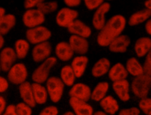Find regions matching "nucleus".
<instances>
[{
	"mask_svg": "<svg viewBox=\"0 0 151 115\" xmlns=\"http://www.w3.org/2000/svg\"><path fill=\"white\" fill-rule=\"evenodd\" d=\"M17 59V57L13 48L4 47L0 51V65L2 71L7 73L15 63Z\"/></svg>",
	"mask_w": 151,
	"mask_h": 115,
	"instance_id": "12",
	"label": "nucleus"
},
{
	"mask_svg": "<svg viewBox=\"0 0 151 115\" xmlns=\"http://www.w3.org/2000/svg\"><path fill=\"white\" fill-rule=\"evenodd\" d=\"M15 106L16 112L18 115H32V107L24 102H19Z\"/></svg>",
	"mask_w": 151,
	"mask_h": 115,
	"instance_id": "34",
	"label": "nucleus"
},
{
	"mask_svg": "<svg viewBox=\"0 0 151 115\" xmlns=\"http://www.w3.org/2000/svg\"><path fill=\"white\" fill-rule=\"evenodd\" d=\"M143 66L144 73L151 75V50L145 56Z\"/></svg>",
	"mask_w": 151,
	"mask_h": 115,
	"instance_id": "38",
	"label": "nucleus"
},
{
	"mask_svg": "<svg viewBox=\"0 0 151 115\" xmlns=\"http://www.w3.org/2000/svg\"><path fill=\"white\" fill-rule=\"evenodd\" d=\"M9 88V81L7 78L0 75V94L5 92Z\"/></svg>",
	"mask_w": 151,
	"mask_h": 115,
	"instance_id": "40",
	"label": "nucleus"
},
{
	"mask_svg": "<svg viewBox=\"0 0 151 115\" xmlns=\"http://www.w3.org/2000/svg\"><path fill=\"white\" fill-rule=\"evenodd\" d=\"M18 90L23 102L27 103L32 108L35 107L36 103L34 98L32 83L28 81L24 82L19 85Z\"/></svg>",
	"mask_w": 151,
	"mask_h": 115,
	"instance_id": "21",
	"label": "nucleus"
},
{
	"mask_svg": "<svg viewBox=\"0 0 151 115\" xmlns=\"http://www.w3.org/2000/svg\"><path fill=\"white\" fill-rule=\"evenodd\" d=\"M65 85L60 77L51 76L45 81L48 97L54 103L59 102L63 95Z\"/></svg>",
	"mask_w": 151,
	"mask_h": 115,
	"instance_id": "4",
	"label": "nucleus"
},
{
	"mask_svg": "<svg viewBox=\"0 0 151 115\" xmlns=\"http://www.w3.org/2000/svg\"><path fill=\"white\" fill-rule=\"evenodd\" d=\"M58 109L53 105L48 106L43 108L39 113V115H58Z\"/></svg>",
	"mask_w": 151,
	"mask_h": 115,
	"instance_id": "36",
	"label": "nucleus"
},
{
	"mask_svg": "<svg viewBox=\"0 0 151 115\" xmlns=\"http://www.w3.org/2000/svg\"><path fill=\"white\" fill-rule=\"evenodd\" d=\"M5 14H6L5 9L2 6H0V23H1L3 17L5 15Z\"/></svg>",
	"mask_w": 151,
	"mask_h": 115,
	"instance_id": "45",
	"label": "nucleus"
},
{
	"mask_svg": "<svg viewBox=\"0 0 151 115\" xmlns=\"http://www.w3.org/2000/svg\"><path fill=\"white\" fill-rule=\"evenodd\" d=\"M125 67L128 74L133 77H136L144 73L143 65L134 57H131L127 60Z\"/></svg>",
	"mask_w": 151,
	"mask_h": 115,
	"instance_id": "27",
	"label": "nucleus"
},
{
	"mask_svg": "<svg viewBox=\"0 0 151 115\" xmlns=\"http://www.w3.org/2000/svg\"><path fill=\"white\" fill-rule=\"evenodd\" d=\"M32 88L33 96L36 104L42 105L45 104L48 98V93L45 86L42 84L38 83H32Z\"/></svg>",
	"mask_w": 151,
	"mask_h": 115,
	"instance_id": "26",
	"label": "nucleus"
},
{
	"mask_svg": "<svg viewBox=\"0 0 151 115\" xmlns=\"http://www.w3.org/2000/svg\"><path fill=\"white\" fill-rule=\"evenodd\" d=\"M45 21V15L37 8L26 9L22 14V21L28 28L42 25Z\"/></svg>",
	"mask_w": 151,
	"mask_h": 115,
	"instance_id": "7",
	"label": "nucleus"
},
{
	"mask_svg": "<svg viewBox=\"0 0 151 115\" xmlns=\"http://www.w3.org/2000/svg\"><path fill=\"white\" fill-rule=\"evenodd\" d=\"M51 36V31L42 25L28 28L25 32L26 40L34 45L48 41Z\"/></svg>",
	"mask_w": 151,
	"mask_h": 115,
	"instance_id": "5",
	"label": "nucleus"
},
{
	"mask_svg": "<svg viewBox=\"0 0 151 115\" xmlns=\"http://www.w3.org/2000/svg\"><path fill=\"white\" fill-rule=\"evenodd\" d=\"M36 8H37L42 13L45 15L55 12L58 8V4L55 1H43L40 3Z\"/></svg>",
	"mask_w": 151,
	"mask_h": 115,
	"instance_id": "32",
	"label": "nucleus"
},
{
	"mask_svg": "<svg viewBox=\"0 0 151 115\" xmlns=\"http://www.w3.org/2000/svg\"><path fill=\"white\" fill-rule=\"evenodd\" d=\"M13 48L17 59L23 60L25 58L29 52L30 43L26 39L19 38L15 41Z\"/></svg>",
	"mask_w": 151,
	"mask_h": 115,
	"instance_id": "29",
	"label": "nucleus"
},
{
	"mask_svg": "<svg viewBox=\"0 0 151 115\" xmlns=\"http://www.w3.org/2000/svg\"><path fill=\"white\" fill-rule=\"evenodd\" d=\"M69 104L76 115H93V107L88 101L80 100L74 97H70Z\"/></svg>",
	"mask_w": 151,
	"mask_h": 115,
	"instance_id": "14",
	"label": "nucleus"
},
{
	"mask_svg": "<svg viewBox=\"0 0 151 115\" xmlns=\"http://www.w3.org/2000/svg\"><path fill=\"white\" fill-rule=\"evenodd\" d=\"M78 12L73 8L65 6L58 11L55 15L57 25L67 28L78 17Z\"/></svg>",
	"mask_w": 151,
	"mask_h": 115,
	"instance_id": "8",
	"label": "nucleus"
},
{
	"mask_svg": "<svg viewBox=\"0 0 151 115\" xmlns=\"http://www.w3.org/2000/svg\"><path fill=\"white\" fill-rule=\"evenodd\" d=\"M2 115H18L16 112L15 106L12 104L8 105Z\"/></svg>",
	"mask_w": 151,
	"mask_h": 115,
	"instance_id": "42",
	"label": "nucleus"
},
{
	"mask_svg": "<svg viewBox=\"0 0 151 115\" xmlns=\"http://www.w3.org/2000/svg\"><path fill=\"white\" fill-rule=\"evenodd\" d=\"M71 67L77 78H81L84 74L88 64V58L86 55H77L71 59Z\"/></svg>",
	"mask_w": 151,
	"mask_h": 115,
	"instance_id": "19",
	"label": "nucleus"
},
{
	"mask_svg": "<svg viewBox=\"0 0 151 115\" xmlns=\"http://www.w3.org/2000/svg\"><path fill=\"white\" fill-rule=\"evenodd\" d=\"M145 29L146 33L151 36V17L145 22Z\"/></svg>",
	"mask_w": 151,
	"mask_h": 115,
	"instance_id": "44",
	"label": "nucleus"
},
{
	"mask_svg": "<svg viewBox=\"0 0 151 115\" xmlns=\"http://www.w3.org/2000/svg\"><path fill=\"white\" fill-rule=\"evenodd\" d=\"M68 43L74 54L77 55H86L89 50V42L87 38L71 35L68 39Z\"/></svg>",
	"mask_w": 151,
	"mask_h": 115,
	"instance_id": "15",
	"label": "nucleus"
},
{
	"mask_svg": "<svg viewBox=\"0 0 151 115\" xmlns=\"http://www.w3.org/2000/svg\"><path fill=\"white\" fill-rule=\"evenodd\" d=\"M151 50V38L141 37L136 40L134 45V51L138 58L145 57Z\"/></svg>",
	"mask_w": 151,
	"mask_h": 115,
	"instance_id": "23",
	"label": "nucleus"
},
{
	"mask_svg": "<svg viewBox=\"0 0 151 115\" xmlns=\"http://www.w3.org/2000/svg\"><path fill=\"white\" fill-rule=\"evenodd\" d=\"M107 74L109 80L112 82L127 79L129 75L125 65L120 62L111 66Z\"/></svg>",
	"mask_w": 151,
	"mask_h": 115,
	"instance_id": "24",
	"label": "nucleus"
},
{
	"mask_svg": "<svg viewBox=\"0 0 151 115\" xmlns=\"http://www.w3.org/2000/svg\"><path fill=\"white\" fill-rule=\"evenodd\" d=\"M17 18L12 14H5L0 23V33L4 36L8 34L15 26Z\"/></svg>",
	"mask_w": 151,
	"mask_h": 115,
	"instance_id": "31",
	"label": "nucleus"
},
{
	"mask_svg": "<svg viewBox=\"0 0 151 115\" xmlns=\"http://www.w3.org/2000/svg\"><path fill=\"white\" fill-rule=\"evenodd\" d=\"M45 0H24V6L25 9L36 8Z\"/></svg>",
	"mask_w": 151,
	"mask_h": 115,
	"instance_id": "39",
	"label": "nucleus"
},
{
	"mask_svg": "<svg viewBox=\"0 0 151 115\" xmlns=\"http://www.w3.org/2000/svg\"><path fill=\"white\" fill-rule=\"evenodd\" d=\"M6 106V101L5 98L3 96H0V115H2Z\"/></svg>",
	"mask_w": 151,
	"mask_h": 115,
	"instance_id": "43",
	"label": "nucleus"
},
{
	"mask_svg": "<svg viewBox=\"0 0 151 115\" xmlns=\"http://www.w3.org/2000/svg\"><path fill=\"white\" fill-rule=\"evenodd\" d=\"M111 67V63L109 58L101 57L93 65L91 74L94 78H100L107 74Z\"/></svg>",
	"mask_w": 151,
	"mask_h": 115,
	"instance_id": "20",
	"label": "nucleus"
},
{
	"mask_svg": "<svg viewBox=\"0 0 151 115\" xmlns=\"http://www.w3.org/2000/svg\"><path fill=\"white\" fill-rule=\"evenodd\" d=\"M5 44V39L4 35L0 33V50L4 48Z\"/></svg>",
	"mask_w": 151,
	"mask_h": 115,
	"instance_id": "46",
	"label": "nucleus"
},
{
	"mask_svg": "<svg viewBox=\"0 0 151 115\" xmlns=\"http://www.w3.org/2000/svg\"><path fill=\"white\" fill-rule=\"evenodd\" d=\"M151 17V10L143 8L133 13L127 20V24L130 27L137 26L146 22Z\"/></svg>",
	"mask_w": 151,
	"mask_h": 115,
	"instance_id": "22",
	"label": "nucleus"
},
{
	"mask_svg": "<svg viewBox=\"0 0 151 115\" xmlns=\"http://www.w3.org/2000/svg\"><path fill=\"white\" fill-rule=\"evenodd\" d=\"M60 78L64 85L67 87H71L77 78L70 65H65L62 67L60 70Z\"/></svg>",
	"mask_w": 151,
	"mask_h": 115,
	"instance_id": "30",
	"label": "nucleus"
},
{
	"mask_svg": "<svg viewBox=\"0 0 151 115\" xmlns=\"http://www.w3.org/2000/svg\"><path fill=\"white\" fill-rule=\"evenodd\" d=\"M93 115H108V114L105 113L104 111L98 110V111H96L94 112Z\"/></svg>",
	"mask_w": 151,
	"mask_h": 115,
	"instance_id": "48",
	"label": "nucleus"
},
{
	"mask_svg": "<svg viewBox=\"0 0 151 115\" xmlns=\"http://www.w3.org/2000/svg\"><path fill=\"white\" fill-rule=\"evenodd\" d=\"M54 51L55 57L64 62L71 60L74 54L68 42L67 41H60L58 42L55 47Z\"/></svg>",
	"mask_w": 151,
	"mask_h": 115,
	"instance_id": "18",
	"label": "nucleus"
},
{
	"mask_svg": "<svg viewBox=\"0 0 151 115\" xmlns=\"http://www.w3.org/2000/svg\"><path fill=\"white\" fill-rule=\"evenodd\" d=\"M1 71H2V69H1V65H0V73H1Z\"/></svg>",
	"mask_w": 151,
	"mask_h": 115,
	"instance_id": "50",
	"label": "nucleus"
},
{
	"mask_svg": "<svg viewBox=\"0 0 151 115\" xmlns=\"http://www.w3.org/2000/svg\"><path fill=\"white\" fill-rule=\"evenodd\" d=\"M67 31L71 35L82 37L86 38H89L91 34V28L85 22L79 19H76L67 28Z\"/></svg>",
	"mask_w": 151,
	"mask_h": 115,
	"instance_id": "17",
	"label": "nucleus"
},
{
	"mask_svg": "<svg viewBox=\"0 0 151 115\" xmlns=\"http://www.w3.org/2000/svg\"><path fill=\"white\" fill-rule=\"evenodd\" d=\"M139 109L146 115H151V98L146 97L140 98L138 103Z\"/></svg>",
	"mask_w": 151,
	"mask_h": 115,
	"instance_id": "33",
	"label": "nucleus"
},
{
	"mask_svg": "<svg viewBox=\"0 0 151 115\" xmlns=\"http://www.w3.org/2000/svg\"><path fill=\"white\" fill-rule=\"evenodd\" d=\"M151 89V75L143 73L134 77L130 84V90L139 98L147 97Z\"/></svg>",
	"mask_w": 151,
	"mask_h": 115,
	"instance_id": "2",
	"label": "nucleus"
},
{
	"mask_svg": "<svg viewBox=\"0 0 151 115\" xmlns=\"http://www.w3.org/2000/svg\"><path fill=\"white\" fill-rule=\"evenodd\" d=\"M57 63L55 57L51 56L45 60L40 63V65L34 70L31 75V79L34 83L43 84L50 77L51 69Z\"/></svg>",
	"mask_w": 151,
	"mask_h": 115,
	"instance_id": "3",
	"label": "nucleus"
},
{
	"mask_svg": "<svg viewBox=\"0 0 151 115\" xmlns=\"http://www.w3.org/2000/svg\"><path fill=\"white\" fill-rule=\"evenodd\" d=\"M140 110L139 107H131L121 109L119 110L118 115H140Z\"/></svg>",
	"mask_w": 151,
	"mask_h": 115,
	"instance_id": "37",
	"label": "nucleus"
},
{
	"mask_svg": "<svg viewBox=\"0 0 151 115\" xmlns=\"http://www.w3.org/2000/svg\"><path fill=\"white\" fill-rule=\"evenodd\" d=\"M52 51V45L48 41L35 44L32 49V58L34 62L40 63L51 57Z\"/></svg>",
	"mask_w": 151,
	"mask_h": 115,
	"instance_id": "9",
	"label": "nucleus"
},
{
	"mask_svg": "<svg viewBox=\"0 0 151 115\" xmlns=\"http://www.w3.org/2000/svg\"><path fill=\"white\" fill-rule=\"evenodd\" d=\"M127 25L126 18L122 14H116L106 21L102 28L99 31L96 41L102 47H106L114 38L122 34Z\"/></svg>",
	"mask_w": 151,
	"mask_h": 115,
	"instance_id": "1",
	"label": "nucleus"
},
{
	"mask_svg": "<svg viewBox=\"0 0 151 115\" xmlns=\"http://www.w3.org/2000/svg\"><path fill=\"white\" fill-rule=\"evenodd\" d=\"M91 90L88 85L83 83H74L68 91L70 97L88 101L91 98Z\"/></svg>",
	"mask_w": 151,
	"mask_h": 115,
	"instance_id": "11",
	"label": "nucleus"
},
{
	"mask_svg": "<svg viewBox=\"0 0 151 115\" xmlns=\"http://www.w3.org/2000/svg\"><path fill=\"white\" fill-rule=\"evenodd\" d=\"M112 88L122 101L126 102L130 99V84L127 79L113 82Z\"/></svg>",
	"mask_w": 151,
	"mask_h": 115,
	"instance_id": "16",
	"label": "nucleus"
},
{
	"mask_svg": "<svg viewBox=\"0 0 151 115\" xmlns=\"http://www.w3.org/2000/svg\"><path fill=\"white\" fill-rule=\"evenodd\" d=\"M100 106L105 113L114 115L119 110V105L117 100L110 95H107L99 101Z\"/></svg>",
	"mask_w": 151,
	"mask_h": 115,
	"instance_id": "25",
	"label": "nucleus"
},
{
	"mask_svg": "<svg viewBox=\"0 0 151 115\" xmlns=\"http://www.w3.org/2000/svg\"><path fill=\"white\" fill-rule=\"evenodd\" d=\"M111 5L109 2L105 1L102 5L94 10L91 23L94 28L97 31L100 30L106 22V15L110 11Z\"/></svg>",
	"mask_w": 151,
	"mask_h": 115,
	"instance_id": "10",
	"label": "nucleus"
},
{
	"mask_svg": "<svg viewBox=\"0 0 151 115\" xmlns=\"http://www.w3.org/2000/svg\"><path fill=\"white\" fill-rule=\"evenodd\" d=\"M145 8L151 10V0H146L144 2Z\"/></svg>",
	"mask_w": 151,
	"mask_h": 115,
	"instance_id": "47",
	"label": "nucleus"
},
{
	"mask_svg": "<svg viewBox=\"0 0 151 115\" xmlns=\"http://www.w3.org/2000/svg\"><path fill=\"white\" fill-rule=\"evenodd\" d=\"M130 42L131 40L129 36L122 34L111 41L107 47L111 52L123 54L127 51Z\"/></svg>",
	"mask_w": 151,
	"mask_h": 115,
	"instance_id": "13",
	"label": "nucleus"
},
{
	"mask_svg": "<svg viewBox=\"0 0 151 115\" xmlns=\"http://www.w3.org/2000/svg\"><path fill=\"white\" fill-rule=\"evenodd\" d=\"M86 8L90 11H94L101 5H102L105 0H83Z\"/></svg>",
	"mask_w": 151,
	"mask_h": 115,
	"instance_id": "35",
	"label": "nucleus"
},
{
	"mask_svg": "<svg viewBox=\"0 0 151 115\" xmlns=\"http://www.w3.org/2000/svg\"><path fill=\"white\" fill-rule=\"evenodd\" d=\"M62 115H76L73 111H65V113H64Z\"/></svg>",
	"mask_w": 151,
	"mask_h": 115,
	"instance_id": "49",
	"label": "nucleus"
},
{
	"mask_svg": "<svg viewBox=\"0 0 151 115\" xmlns=\"http://www.w3.org/2000/svg\"><path fill=\"white\" fill-rule=\"evenodd\" d=\"M28 72L27 66L22 63H15L7 72V80L9 83L20 85L27 81Z\"/></svg>",
	"mask_w": 151,
	"mask_h": 115,
	"instance_id": "6",
	"label": "nucleus"
},
{
	"mask_svg": "<svg viewBox=\"0 0 151 115\" xmlns=\"http://www.w3.org/2000/svg\"><path fill=\"white\" fill-rule=\"evenodd\" d=\"M112 1V0H105V1Z\"/></svg>",
	"mask_w": 151,
	"mask_h": 115,
	"instance_id": "51",
	"label": "nucleus"
},
{
	"mask_svg": "<svg viewBox=\"0 0 151 115\" xmlns=\"http://www.w3.org/2000/svg\"><path fill=\"white\" fill-rule=\"evenodd\" d=\"M109 90V84L107 81H100L98 83L93 90H91V100L96 102H99L107 96Z\"/></svg>",
	"mask_w": 151,
	"mask_h": 115,
	"instance_id": "28",
	"label": "nucleus"
},
{
	"mask_svg": "<svg viewBox=\"0 0 151 115\" xmlns=\"http://www.w3.org/2000/svg\"><path fill=\"white\" fill-rule=\"evenodd\" d=\"M82 1L83 0H63V2L66 6L73 8L78 6Z\"/></svg>",
	"mask_w": 151,
	"mask_h": 115,
	"instance_id": "41",
	"label": "nucleus"
}]
</instances>
